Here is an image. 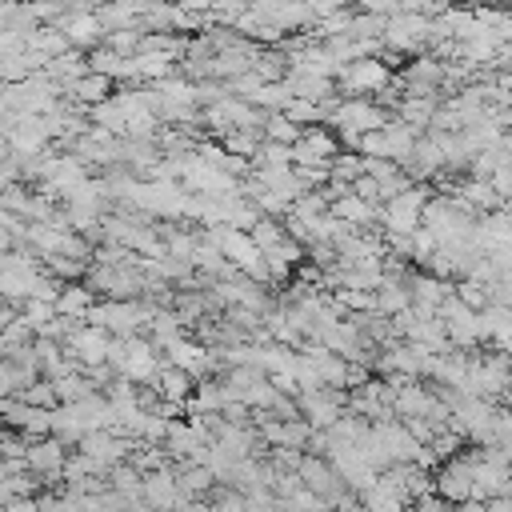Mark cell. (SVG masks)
Returning a JSON list of instances; mask_svg holds the SVG:
<instances>
[{"label": "cell", "mask_w": 512, "mask_h": 512, "mask_svg": "<svg viewBox=\"0 0 512 512\" xmlns=\"http://www.w3.org/2000/svg\"><path fill=\"white\" fill-rule=\"evenodd\" d=\"M340 156V140L324 128H300L296 144H292V164L300 168H332V160Z\"/></svg>", "instance_id": "30bf717a"}, {"label": "cell", "mask_w": 512, "mask_h": 512, "mask_svg": "<svg viewBox=\"0 0 512 512\" xmlns=\"http://www.w3.org/2000/svg\"><path fill=\"white\" fill-rule=\"evenodd\" d=\"M356 500H360V508H364V512H400V508L408 504V500H404V496H400V492H396L380 472H376V480H372L368 488H360V492H356Z\"/></svg>", "instance_id": "ac0fdd59"}, {"label": "cell", "mask_w": 512, "mask_h": 512, "mask_svg": "<svg viewBox=\"0 0 512 512\" xmlns=\"http://www.w3.org/2000/svg\"><path fill=\"white\" fill-rule=\"evenodd\" d=\"M452 292H456V300H460V304H468L472 312H480V308H488V304H492V300H488V288H484V284H476V280H464V284H456Z\"/></svg>", "instance_id": "836d02e7"}, {"label": "cell", "mask_w": 512, "mask_h": 512, "mask_svg": "<svg viewBox=\"0 0 512 512\" xmlns=\"http://www.w3.org/2000/svg\"><path fill=\"white\" fill-rule=\"evenodd\" d=\"M488 184L496 188V196H500V204L508 200L512 204V164H500L492 176H488Z\"/></svg>", "instance_id": "d590c367"}, {"label": "cell", "mask_w": 512, "mask_h": 512, "mask_svg": "<svg viewBox=\"0 0 512 512\" xmlns=\"http://www.w3.org/2000/svg\"><path fill=\"white\" fill-rule=\"evenodd\" d=\"M140 500L148 504V512H172L180 504V488H176V468H152L140 476Z\"/></svg>", "instance_id": "8fae6325"}, {"label": "cell", "mask_w": 512, "mask_h": 512, "mask_svg": "<svg viewBox=\"0 0 512 512\" xmlns=\"http://www.w3.org/2000/svg\"><path fill=\"white\" fill-rule=\"evenodd\" d=\"M20 388H28V380H24V376H20V368L4 356V360H0V400H4V396H16Z\"/></svg>", "instance_id": "e575fe53"}, {"label": "cell", "mask_w": 512, "mask_h": 512, "mask_svg": "<svg viewBox=\"0 0 512 512\" xmlns=\"http://www.w3.org/2000/svg\"><path fill=\"white\" fill-rule=\"evenodd\" d=\"M108 344H112V336L104 332V328H96V324H84V328H72L68 332V352L84 364V368H104V360H108Z\"/></svg>", "instance_id": "7c38bea8"}, {"label": "cell", "mask_w": 512, "mask_h": 512, "mask_svg": "<svg viewBox=\"0 0 512 512\" xmlns=\"http://www.w3.org/2000/svg\"><path fill=\"white\" fill-rule=\"evenodd\" d=\"M52 388H56V400H60V404H76V400H84V396L96 392L92 380L80 376V372H68V376H60V380H52Z\"/></svg>", "instance_id": "f1b7e54d"}, {"label": "cell", "mask_w": 512, "mask_h": 512, "mask_svg": "<svg viewBox=\"0 0 512 512\" xmlns=\"http://www.w3.org/2000/svg\"><path fill=\"white\" fill-rule=\"evenodd\" d=\"M148 332H152V348H168L172 340H180V316L168 308H152Z\"/></svg>", "instance_id": "4316f807"}, {"label": "cell", "mask_w": 512, "mask_h": 512, "mask_svg": "<svg viewBox=\"0 0 512 512\" xmlns=\"http://www.w3.org/2000/svg\"><path fill=\"white\" fill-rule=\"evenodd\" d=\"M296 408L300 420H308L312 428H332L344 412H348V396L340 388H316V392H296Z\"/></svg>", "instance_id": "ba28073f"}, {"label": "cell", "mask_w": 512, "mask_h": 512, "mask_svg": "<svg viewBox=\"0 0 512 512\" xmlns=\"http://www.w3.org/2000/svg\"><path fill=\"white\" fill-rule=\"evenodd\" d=\"M300 244L296 240H280V244H272V248H264L260 256H264V268H268V280H284L292 268H296V260H300Z\"/></svg>", "instance_id": "d4e9b609"}, {"label": "cell", "mask_w": 512, "mask_h": 512, "mask_svg": "<svg viewBox=\"0 0 512 512\" xmlns=\"http://www.w3.org/2000/svg\"><path fill=\"white\" fill-rule=\"evenodd\" d=\"M164 356H168V364H172V368L188 372L192 380H204V376L212 372V364H216V360H212V352H208L200 340H184V336H180V340H172V344L164 348Z\"/></svg>", "instance_id": "9a60e30c"}, {"label": "cell", "mask_w": 512, "mask_h": 512, "mask_svg": "<svg viewBox=\"0 0 512 512\" xmlns=\"http://www.w3.org/2000/svg\"><path fill=\"white\" fill-rule=\"evenodd\" d=\"M148 316H152V304H140V300H104L88 312V324L112 332V336H140V328H148Z\"/></svg>", "instance_id": "277c9868"}, {"label": "cell", "mask_w": 512, "mask_h": 512, "mask_svg": "<svg viewBox=\"0 0 512 512\" xmlns=\"http://www.w3.org/2000/svg\"><path fill=\"white\" fill-rule=\"evenodd\" d=\"M32 332H44L52 320H56V304H48V300H24V316H20Z\"/></svg>", "instance_id": "1f68e13d"}, {"label": "cell", "mask_w": 512, "mask_h": 512, "mask_svg": "<svg viewBox=\"0 0 512 512\" xmlns=\"http://www.w3.org/2000/svg\"><path fill=\"white\" fill-rule=\"evenodd\" d=\"M432 200L428 184H408L404 192H396L392 200L380 204V220H384V236H412L420 228V212Z\"/></svg>", "instance_id": "3957f363"}, {"label": "cell", "mask_w": 512, "mask_h": 512, "mask_svg": "<svg viewBox=\"0 0 512 512\" xmlns=\"http://www.w3.org/2000/svg\"><path fill=\"white\" fill-rule=\"evenodd\" d=\"M432 492L444 504H452V508L464 504V500H472V452L440 460V468L432 472Z\"/></svg>", "instance_id": "5b68a950"}, {"label": "cell", "mask_w": 512, "mask_h": 512, "mask_svg": "<svg viewBox=\"0 0 512 512\" xmlns=\"http://www.w3.org/2000/svg\"><path fill=\"white\" fill-rule=\"evenodd\" d=\"M472 224H476V212L468 204H460L456 196H432L420 212V228L436 244H468Z\"/></svg>", "instance_id": "6da1fadb"}, {"label": "cell", "mask_w": 512, "mask_h": 512, "mask_svg": "<svg viewBox=\"0 0 512 512\" xmlns=\"http://www.w3.org/2000/svg\"><path fill=\"white\" fill-rule=\"evenodd\" d=\"M0 420L12 424V428H20V432H32V436L40 440V436H48L52 408H36V404H28V400H20V396H4V400H0Z\"/></svg>", "instance_id": "5bb4252c"}, {"label": "cell", "mask_w": 512, "mask_h": 512, "mask_svg": "<svg viewBox=\"0 0 512 512\" xmlns=\"http://www.w3.org/2000/svg\"><path fill=\"white\" fill-rule=\"evenodd\" d=\"M140 468L128 460V464H116V468H108V492H116V496H124L128 504L132 500H140Z\"/></svg>", "instance_id": "484cf974"}, {"label": "cell", "mask_w": 512, "mask_h": 512, "mask_svg": "<svg viewBox=\"0 0 512 512\" xmlns=\"http://www.w3.org/2000/svg\"><path fill=\"white\" fill-rule=\"evenodd\" d=\"M484 512H512V496H492V500H484Z\"/></svg>", "instance_id": "f35d334b"}, {"label": "cell", "mask_w": 512, "mask_h": 512, "mask_svg": "<svg viewBox=\"0 0 512 512\" xmlns=\"http://www.w3.org/2000/svg\"><path fill=\"white\" fill-rule=\"evenodd\" d=\"M12 240H16V236H12V228H4V224H0V256L12 248Z\"/></svg>", "instance_id": "60d3db41"}, {"label": "cell", "mask_w": 512, "mask_h": 512, "mask_svg": "<svg viewBox=\"0 0 512 512\" xmlns=\"http://www.w3.org/2000/svg\"><path fill=\"white\" fill-rule=\"evenodd\" d=\"M92 308H96V292L92 288H84V284H60L56 316H64V320H88Z\"/></svg>", "instance_id": "ffe728a7"}, {"label": "cell", "mask_w": 512, "mask_h": 512, "mask_svg": "<svg viewBox=\"0 0 512 512\" xmlns=\"http://www.w3.org/2000/svg\"><path fill=\"white\" fill-rule=\"evenodd\" d=\"M352 192L360 196V200H368V204H384V196H380V184L372 180V176H360V180H352Z\"/></svg>", "instance_id": "8d00e7d4"}, {"label": "cell", "mask_w": 512, "mask_h": 512, "mask_svg": "<svg viewBox=\"0 0 512 512\" xmlns=\"http://www.w3.org/2000/svg\"><path fill=\"white\" fill-rule=\"evenodd\" d=\"M64 460H68L64 444H60L56 436H40V440H32L28 452H24V472L44 476V480H56V476L64 472Z\"/></svg>", "instance_id": "4fadbf2b"}, {"label": "cell", "mask_w": 512, "mask_h": 512, "mask_svg": "<svg viewBox=\"0 0 512 512\" xmlns=\"http://www.w3.org/2000/svg\"><path fill=\"white\" fill-rule=\"evenodd\" d=\"M212 472L204 464H192V460H180L176 468V488H180V500H200L204 492H212Z\"/></svg>", "instance_id": "7402d4cb"}, {"label": "cell", "mask_w": 512, "mask_h": 512, "mask_svg": "<svg viewBox=\"0 0 512 512\" xmlns=\"http://www.w3.org/2000/svg\"><path fill=\"white\" fill-rule=\"evenodd\" d=\"M400 512H420V508H416V504H404V508H400Z\"/></svg>", "instance_id": "7bdbcfd3"}, {"label": "cell", "mask_w": 512, "mask_h": 512, "mask_svg": "<svg viewBox=\"0 0 512 512\" xmlns=\"http://www.w3.org/2000/svg\"><path fill=\"white\" fill-rule=\"evenodd\" d=\"M452 512H484V500H464V504H456Z\"/></svg>", "instance_id": "b9f144b4"}, {"label": "cell", "mask_w": 512, "mask_h": 512, "mask_svg": "<svg viewBox=\"0 0 512 512\" xmlns=\"http://www.w3.org/2000/svg\"><path fill=\"white\" fill-rule=\"evenodd\" d=\"M384 44L396 52H420L424 44H432V16L424 12H396L384 24Z\"/></svg>", "instance_id": "52a82bcc"}, {"label": "cell", "mask_w": 512, "mask_h": 512, "mask_svg": "<svg viewBox=\"0 0 512 512\" xmlns=\"http://www.w3.org/2000/svg\"><path fill=\"white\" fill-rule=\"evenodd\" d=\"M328 212H332L336 220H344L348 228H364V224H372V220L380 216V208H376V204H368V200H360L356 192L336 196V200L328 204Z\"/></svg>", "instance_id": "d6986e66"}, {"label": "cell", "mask_w": 512, "mask_h": 512, "mask_svg": "<svg viewBox=\"0 0 512 512\" xmlns=\"http://www.w3.org/2000/svg\"><path fill=\"white\" fill-rule=\"evenodd\" d=\"M256 132L260 128H236V132H224V152L228 156H256V148H260V140H256Z\"/></svg>", "instance_id": "f546056e"}, {"label": "cell", "mask_w": 512, "mask_h": 512, "mask_svg": "<svg viewBox=\"0 0 512 512\" xmlns=\"http://www.w3.org/2000/svg\"><path fill=\"white\" fill-rule=\"evenodd\" d=\"M336 80H340V88H344V92L364 96V92H384V88L392 84V72H388V64H384V60L364 56V60L344 64V68L336 72Z\"/></svg>", "instance_id": "9c48e42d"}, {"label": "cell", "mask_w": 512, "mask_h": 512, "mask_svg": "<svg viewBox=\"0 0 512 512\" xmlns=\"http://www.w3.org/2000/svg\"><path fill=\"white\" fill-rule=\"evenodd\" d=\"M260 132L276 144H296V136H300V128L284 112H260Z\"/></svg>", "instance_id": "83f0119b"}, {"label": "cell", "mask_w": 512, "mask_h": 512, "mask_svg": "<svg viewBox=\"0 0 512 512\" xmlns=\"http://www.w3.org/2000/svg\"><path fill=\"white\" fill-rule=\"evenodd\" d=\"M44 272L56 276V280H76L84 272V260H72V256H44Z\"/></svg>", "instance_id": "d6a6232c"}, {"label": "cell", "mask_w": 512, "mask_h": 512, "mask_svg": "<svg viewBox=\"0 0 512 512\" xmlns=\"http://www.w3.org/2000/svg\"><path fill=\"white\" fill-rule=\"evenodd\" d=\"M328 120H332V128H340V140L356 152V140H360L364 132L384 128V124H388V112H384V108H376V104H372V100H364V96H352V100L332 104Z\"/></svg>", "instance_id": "7a4b0ae2"}, {"label": "cell", "mask_w": 512, "mask_h": 512, "mask_svg": "<svg viewBox=\"0 0 512 512\" xmlns=\"http://www.w3.org/2000/svg\"><path fill=\"white\" fill-rule=\"evenodd\" d=\"M60 32H64V40L76 44V48H92V44L104 36L96 12H68V16H60Z\"/></svg>", "instance_id": "e0dca14e"}, {"label": "cell", "mask_w": 512, "mask_h": 512, "mask_svg": "<svg viewBox=\"0 0 512 512\" xmlns=\"http://www.w3.org/2000/svg\"><path fill=\"white\" fill-rule=\"evenodd\" d=\"M64 92H68V100L96 108V104H104V100H108V92H112V80H108V76H96V72H84V76H80V80H72Z\"/></svg>", "instance_id": "603a6c76"}, {"label": "cell", "mask_w": 512, "mask_h": 512, "mask_svg": "<svg viewBox=\"0 0 512 512\" xmlns=\"http://www.w3.org/2000/svg\"><path fill=\"white\" fill-rule=\"evenodd\" d=\"M192 388H196V380L188 376V372H180V368H172V364H164L156 376H152V392L160 396V400H168V404H188V396H192Z\"/></svg>", "instance_id": "2e32d148"}, {"label": "cell", "mask_w": 512, "mask_h": 512, "mask_svg": "<svg viewBox=\"0 0 512 512\" xmlns=\"http://www.w3.org/2000/svg\"><path fill=\"white\" fill-rule=\"evenodd\" d=\"M452 196H456L460 204H468L476 216H484V212H492V208H504L500 196H496V188H492L488 180H476V176H468Z\"/></svg>", "instance_id": "44dd1931"}, {"label": "cell", "mask_w": 512, "mask_h": 512, "mask_svg": "<svg viewBox=\"0 0 512 512\" xmlns=\"http://www.w3.org/2000/svg\"><path fill=\"white\" fill-rule=\"evenodd\" d=\"M256 168H288L292 164V144H276V140H264L256 148Z\"/></svg>", "instance_id": "4dcf8cb0"}, {"label": "cell", "mask_w": 512, "mask_h": 512, "mask_svg": "<svg viewBox=\"0 0 512 512\" xmlns=\"http://www.w3.org/2000/svg\"><path fill=\"white\" fill-rule=\"evenodd\" d=\"M408 296H412V304H420V308H432V312H436V304H440L444 296H452V284H448V280H440V276H432V272H420V276H412Z\"/></svg>", "instance_id": "cb8c5ba5"}, {"label": "cell", "mask_w": 512, "mask_h": 512, "mask_svg": "<svg viewBox=\"0 0 512 512\" xmlns=\"http://www.w3.org/2000/svg\"><path fill=\"white\" fill-rule=\"evenodd\" d=\"M436 320L444 324L448 344H456V348L484 344V340H480V316H476L468 304H460V300H456V292H452V296H444V300L436 304Z\"/></svg>", "instance_id": "8992f818"}, {"label": "cell", "mask_w": 512, "mask_h": 512, "mask_svg": "<svg viewBox=\"0 0 512 512\" xmlns=\"http://www.w3.org/2000/svg\"><path fill=\"white\" fill-rule=\"evenodd\" d=\"M164 4H176V8H184V12H204V8H212V0H164Z\"/></svg>", "instance_id": "ab89813d"}, {"label": "cell", "mask_w": 512, "mask_h": 512, "mask_svg": "<svg viewBox=\"0 0 512 512\" xmlns=\"http://www.w3.org/2000/svg\"><path fill=\"white\" fill-rule=\"evenodd\" d=\"M4 512H40V504H36V496H20V500H8Z\"/></svg>", "instance_id": "74e56055"}]
</instances>
